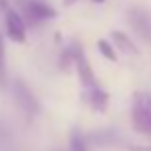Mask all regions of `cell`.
Here are the masks:
<instances>
[{"mask_svg": "<svg viewBox=\"0 0 151 151\" xmlns=\"http://www.w3.org/2000/svg\"><path fill=\"white\" fill-rule=\"evenodd\" d=\"M132 128L139 134H151V95L137 93L130 110Z\"/></svg>", "mask_w": 151, "mask_h": 151, "instance_id": "1", "label": "cell"}, {"mask_svg": "<svg viewBox=\"0 0 151 151\" xmlns=\"http://www.w3.org/2000/svg\"><path fill=\"white\" fill-rule=\"evenodd\" d=\"M97 50H99V54H101L106 60H110V62H116L118 54H116V48H114V44H110L108 40H97Z\"/></svg>", "mask_w": 151, "mask_h": 151, "instance_id": "8", "label": "cell"}, {"mask_svg": "<svg viewBox=\"0 0 151 151\" xmlns=\"http://www.w3.org/2000/svg\"><path fill=\"white\" fill-rule=\"evenodd\" d=\"M68 151H89V147H87V143H85V139L79 134V132H73V137H70V147H68Z\"/></svg>", "mask_w": 151, "mask_h": 151, "instance_id": "10", "label": "cell"}, {"mask_svg": "<svg viewBox=\"0 0 151 151\" xmlns=\"http://www.w3.org/2000/svg\"><path fill=\"white\" fill-rule=\"evenodd\" d=\"M0 87H6V50L2 35H0Z\"/></svg>", "mask_w": 151, "mask_h": 151, "instance_id": "9", "label": "cell"}, {"mask_svg": "<svg viewBox=\"0 0 151 151\" xmlns=\"http://www.w3.org/2000/svg\"><path fill=\"white\" fill-rule=\"evenodd\" d=\"M91 2H93V4H104L106 0H91Z\"/></svg>", "mask_w": 151, "mask_h": 151, "instance_id": "12", "label": "cell"}, {"mask_svg": "<svg viewBox=\"0 0 151 151\" xmlns=\"http://www.w3.org/2000/svg\"><path fill=\"white\" fill-rule=\"evenodd\" d=\"M4 27H6L9 40H13L15 44H25V40H27V25H25V19L21 17V13H17L15 9H9L6 17H4Z\"/></svg>", "mask_w": 151, "mask_h": 151, "instance_id": "3", "label": "cell"}, {"mask_svg": "<svg viewBox=\"0 0 151 151\" xmlns=\"http://www.w3.org/2000/svg\"><path fill=\"white\" fill-rule=\"evenodd\" d=\"M70 52H73V66L77 68V75H79L81 85H83L85 89L95 87V85H97V79H95V73H93V68H91V64H89V60H87L83 48H81L79 44H73V46H70Z\"/></svg>", "mask_w": 151, "mask_h": 151, "instance_id": "2", "label": "cell"}, {"mask_svg": "<svg viewBox=\"0 0 151 151\" xmlns=\"http://www.w3.org/2000/svg\"><path fill=\"white\" fill-rule=\"evenodd\" d=\"M128 23H130V27L134 29V33L139 37H143L145 42L151 44V15L147 11H143L139 6L130 9L128 11Z\"/></svg>", "mask_w": 151, "mask_h": 151, "instance_id": "4", "label": "cell"}, {"mask_svg": "<svg viewBox=\"0 0 151 151\" xmlns=\"http://www.w3.org/2000/svg\"><path fill=\"white\" fill-rule=\"evenodd\" d=\"M75 2H77V0H64V4H66V6H70V4H75Z\"/></svg>", "mask_w": 151, "mask_h": 151, "instance_id": "11", "label": "cell"}, {"mask_svg": "<svg viewBox=\"0 0 151 151\" xmlns=\"http://www.w3.org/2000/svg\"><path fill=\"white\" fill-rule=\"evenodd\" d=\"M83 97H85V101L89 104L91 110H95V112H106V110H108L110 95H108V91H104L99 85L85 89V95H83Z\"/></svg>", "mask_w": 151, "mask_h": 151, "instance_id": "6", "label": "cell"}, {"mask_svg": "<svg viewBox=\"0 0 151 151\" xmlns=\"http://www.w3.org/2000/svg\"><path fill=\"white\" fill-rule=\"evenodd\" d=\"M25 11L33 21H52V19H56V9H52L50 4L42 2V0H29L25 4Z\"/></svg>", "mask_w": 151, "mask_h": 151, "instance_id": "5", "label": "cell"}, {"mask_svg": "<svg viewBox=\"0 0 151 151\" xmlns=\"http://www.w3.org/2000/svg\"><path fill=\"white\" fill-rule=\"evenodd\" d=\"M112 40H114V48H120L122 52L126 54H139V50L134 48V44L130 42V37L122 31H114L112 33Z\"/></svg>", "mask_w": 151, "mask_h": 151, "instance_id": "7", "label": "cell"}]
</instances>
